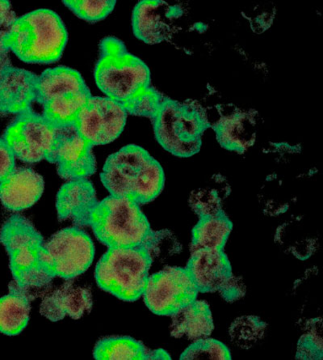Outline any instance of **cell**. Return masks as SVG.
<instances>
[{"mask_svg": "<svg viewBox=\"0 0 323 360\" xmlns=\"http://www.w3.org/2000/svg\"><path fill=\"white\" fill-rule=\"evenodd\" d=\"M56 207L59 219H71L77 227H91L109 248L144 247L150 255L162 233L150 229L136 202L113 195L97 200L88 179L65 184L58 193Z\"/></svg>", "mask_w": 323, "mask_h": 360, "instance_id": "6da1fadb", "label": "cell"}, {"mask_svg": "<svg viewBox=\"0 0 323 360\" xmlns=\"http://www.w3.org/2000/svg\"><path fill=\"white\" fill-rule=\"evenodd\" d=\"M95 79L106 98L121 105L128 115L152 120L164 100L150 86L148 67L114 37L100 42Z\"/></svg>", "mask_w": 323, "mask_h": 360, "instance_id": "7a4b0ae2", "label": "cell"}, {"mask_svg": "<svg viewBox=\"0 0 323 360\" xmlns=\"http://www.w3.org/2000/svg\"><path fill=\"white\" fill-rule=\"evenodd\" d=\"M100 179L111 195L139 205L153 201L164 186L161 165L137 145H128L107 159Z\"/></svg>", "mask_w": 323, "mask_h": 360, "instance_id": "3957f363", "label": "cell"}, {"mask_svg": "<svg viewBox=\"0 0 323 360\" xmlns=\"http://www.w3.org/2000/svg\"><path fill=\"white\" fill-rule=\"evenodd\" d=\"M67 39L59 15L51 10L39 9L16 18L3 44L25 63L50 64L61 58Z\"/></svg>", "mask_w": 323, "mask_h": 360, "instance_id": "277c9868", "label": "cell"}, {"mask_svg": "<svg viewBox=\"0 0 323 360\" xmlns=\"http://www.w3.org/2000/svg\"><path fill=\"white\" fill-rule=\"evenodd\" d=\"M0 241L8 251L14 282L21 288H43L53 278L43 269V238L28 219L13 214L0 231Z\"/></svg>", "mask_w": 323, "mask_h": 360, "instance_id": "5b68a950", "label": "cell"}, {"mask_svg": "<svg viewBox=\"0 0 323 360\" xmlns=\"http://www.w3.org/2000/svg\"><path fill=\"white\" fill-rule=\"evenodd\" d=\"M91 96L82 76L74 69L50 68L37 77L35 101L42 106L43 116L55 126L73 124Z\"/></svg>", "mask_w": 323, "mask_h": 360, "instance_id": "8992f818", "label": "cell"}, {"mask_svg": "<svg viewBox=\"0 0 323 360\" xmlns=\"http://www.w3.org/2000/svg\"><path fill=\"white\" fill-rule=\"evenodd\" d=\"M152 262L144 247L109 248L97 263V284L124 302H136L143 295Z\"/></svg>", "mask_w": 323, "mask_h": 360, "instance_id": "52a82bcc", "label": "cell"}, {"mask_svg": "<svg viewBox=\"0 0 323 360\" xmlns=\"http://www.w3.org/2000/svg\"><path fill=\"white\" fill-rule=\"evenodd\" d=\"M152 121L156 139L172 155L190 158L200 150L202 136L208 125L202 112L193 105L164 98Z\"/></svg>", "mask_w": 323, "mask_h": 360, "instance_id": "ba28073f", "label": "cell"}, {"mask_svg": "<svg viewBox=\"0 0 323 360\" xmlns=\"http://www.w3.org/2000/svg\"><path fill=\"white\" fill-rule=\"evenodd\" d=\"M95 249L90 236L79 227L64 229L43 245L41 263L48 276L72 279L93 263Z\"/></svg>", "mask_w": 323, "mask_h": 360, "instance_id": "9c48e42d", "label": "cell"}, {"mask_svg": "<svg viewBox=\"0 0 323 360\" xmlns=\"http://www.w3.org/2000/svg\"><path fill=\"white\" fill-rule=\"evenodd\" d=\"M55 127L43 115L29 110L15 117L3 139L15 158L25 163L40 162L51 153Z\"/></svg>", "mask_w": 323, "mask_h": 360, "instance_id": "30bf717a", "label": "cell"}, {"mask_svg": "<svg viewBox=\"0 0 323 360\" xmlns=\"http://www.w3.org/2000/svg\"><path fill=\"white\" fill-rule=\"evenodd\" d=\"M198 292L186 269L168 266L148 278L143 295L152 313L171 316L196 300Z\"/></svg>", "mask_w": 323, "mask_h": 360, "instance_id": "8fae6325", "label": "cell"}, {"mask_svg": "<svg viewBox=\"0 0 323 360\" xmlns=\"http://www.w3.org/2000/svg\"><path fill=\"white\" fill-rule=\"evenodd\" d=\"M46 160L56 164L58 175L68 181L88 179L96 170L93 146L74 123L55 127V141Z\"/></svg>", "mask_w": 323, "mask_h": 360, "instance_id": "7c38bea8", "label": "cell"}, {"mask_svg": "<svg viewBox=\"0 0 323 360\" xmlns=\"http://www.w3.org/2000/svg\"><path fill=\"white\" fill-rule=\"evenodd\" d=\"M128 112L116 101L91 96L74 123L91 146L110 143L121 136Z\"/></svg>", "mask_w": 323, "mask_h": 360, "instance_id": "4fadbf2b", "label": "cell"}, {"mask_svg": "<svg viewBox=\"0 0 323 360\" xmlns=\"http://www.w3.org/2000/svg\"><path fill=\"white\" fill-rule=\"evenodd\" d=\"M35 74L8 65L0 70V115H19L36 99Z\"/></svg>", "mask_w": 323, "mask_h": 360, "instance_id": "5bb4252c", "label": "cell"}, {"mask_svg": "<svg viewBox=\"0 0 323 360\" xmlns=\"http://www.w3.org/2000/svg\"><path fill=\"white\" fill-rule=\"evenodd\" d=\"M186 270L201 292H218L233 275L223 250H192Z\"/></svg>", "mask_w": 323, "mask_h": 360, "instance_id": "9a60e30c", "label": "cell"}, {"mask_svg": "<svg viewBox=\"0 0 323 360\" xmlns=\"http://www.w3.org/2000/svg\"><path fill=\"white\" fill-rule=\"evenodd\" d=\"M44 179L28 168H15L0 182V200L12 212L34 206L44 191Z\"/></svg>", "mask_w": 323, "mask_h": 360, "instance_id": "2e32d148", "label": "cell"}, {"mask_svg": "<svg viewBox=\"0 0 323 360\" xmlns=\"http://www.w3.org/2000/svg\"><path fill=\"white\" fill-rule=\"evenodd\" d=\"M93 308V297L89 289L74 287L69 281L42 300L40 311L47 319L56 322L66 318H82Z\"/></svg>", "mask_w": 323, "mask_h": 360, "instance_id": "e0dca14e", "label": "cell"}, {"mask_svg": "<svg viewBox=\"0 0 323 360\" xmlns=\"http://www.w3.org/2000/svg\"><path fill=\"white\" fill-rule=\"evenodd\" d=\"M256 126V116L251 112L234 110L220 118L214 127L223 147L242 153L255 143Z\"/></svg>", "mask_w": 323, "mask_h": 360, "instance_id": "ac0fdd59", "label": "cell"}, {"mask_svg": "<svg viewBox=\"0 0 323 360\" xmlns=\"http://www.w3.org/2000/svg\"><path fill=\"white\" fill-rule=\"evenodd\" d=\"M171 316V335L175 338L197 341L209 338L213 330L211 311L203 300H194Z\"/></svg>", "mask_w": 323, "mask_h": 360, "instance_id": "d6986e66", "label": "cell"}, {"mask_svg": "<svg viewBox=\"0 0 323 360\" xmlns=\"http://www.w3.org/2000/svg\"><path fill=\"white\" fill-rule=\"evenodd\" d=\"M169 5L164 1H141L134 8L132 18L133 34L147 44H157L166 39Z\"/></svg>", "mask_w": 323, "mask_h": 360, "instance_id": "ffe728a7", "label": "cell"}, {"mask_svg": "<svg viewBox=\"0 0 323 360\" xmlns=\"http://www.w3.org/2000/svg\"><path fill=\"white\" fill-rule=\"evenodd\" d=\"M30 303L28 290L11 283L9 293L0 298V332L9 336L22 332L29 323Z\"/></svg>", "mask_w": 323, "mask_h": 360, "instance_id": "44dd1931", "label": "cell"}, {"mask_svg": "<svg viewBox=\"0 0 323 360\" xmlns=\"http://www.w3.org/2000/svg\"><path fill=\"white\" fill-rule=\"evenodd\" d=\"M233 224L223 212L201 218L192 233V250H223Z\"/></svg>", "mask_w": 323, "mask_h": 360, "instance_id": "7402d4cb", "label": "cell"}, {"mask_svg": "<svg viewBox=\"0 0 323 360\" xmlns=\"http://www.w3.org/2000/svg\"><path fill=\"white\" fill-rule=\"evenodd\" d=\"M93 356L99 360H145L150 359V350L132 338L110 337L96 343Z\"/></svg>", "mask_w": 323, "mask_h": 360, "instance_id": "603a6c76", "label": "cell"}, {"mask_svg": "<svg viewBox=\"0 0 323 360\" xmlns=\"http://www.w3.org/2000/svg\"><path fill=\"white\" fill-rule=\"evenodd\" d=\"M267 325L256 316H242L231 324V342L242 350H249L265 337Z\"/></svg>", "mask_w": 323, "mask_h": 360, "instance_id": "cb8c5ba5", "label": "cell"}, {"mask_svg": "<svg viewBox=\"0 0 323 360\" xmlns=\"http://www.w3.org/2000/svg\"><path fill=\"white\" fill-rule=\"evenodd\" d=\"M226 186L203 187L193 191L190 203L201 218L215 216L223 212L222 204L224 198L229 195Z\"/></svg>", "mask_w": 323, "mask_h": 360, "instance_id": "d4e9b609", "label": "cell"}, {"mask_svg": "<svg viewBox=\"0 0 323 360\" xmlns=\"http://www.w3.org/2000/svg\"><path fill=\"white\" fill-rule=\"evenodd\" d=\"M322 320L314 319L306 324V333L301 336L298 344L297 359H322Z\"/></svg>", "mask_w": 323, "mask_h": 360, "instance_id": "484cf974", "label": "cell"}, {"mask_svg": "<svg viewBox=\"0 0 323 360\" xmlns=\"http://www.w3.org/2000/svg\"><path fill=\"white\" fill-rule=\"evenodd\" d=\"M182 360L214 359L229 360L231 354L223 342L206 338L194 341L180 356Z\"/></svg>", "mask_w": 323, "mask_h": 360, "instance_id": "4316f807", "label": "cell"}, {"mask_svg": "<svg viewBox=\"0 0 323 360\" xmlns=\"http://www.w3.org/2000/svg\"><path fill=\"white\" fill-rule=\"evenodd\" d=\"M72 12L80 19L88 22L95 23L105 19L114 9L116 1L99 0V1H86V0H68L62 2Z\"/></svg>", "mask_w": 323, "mask_h": 360, "instance_id": "83f0119b", "label": "cell"}, {"mask_svg": "<svg viewBox=\"0 0 323 360\" xmlns=\"http://www.w3.org/2000/svg\"><path fill=\"white\" fill-rule=\"evenodd\" d=\"M228 302H235L244 297L246 286L239 277L231 276L218 291Z\"/></svg>", "mask_w": 323, "mask_h": 360, "instance_id": "f1b7e54d", "label": "cell"}, {"mask_svg": "<svg viewBox=\"0 0 323 360\" xmlns=\"http://www.w3.org/2000/svg\"><path fill=\"white\" fill-rule=\"evenodd\" d=\"M15 168V158L4 139L0 138V182Z\"/></svg>", "mask_w": 323, "mask_h": 360, "instance_id": "f546056e", "label": "cell"}, {"mask_svg": "<svg viewBox=\"0 0 323 360\" xmlns=\"http://www.w3.org/2000/svg\"><path fill=\"white\" fill-rule=\"evenodd\" d=\"M14 11L8 1H0V47L4 46L3 41L11 26L16 20Z\"/></svg>", "mask_w": 323, "mask_h": 360, "instance_id": "4dcf8cb0", "label": "cell"}]
</instances>
